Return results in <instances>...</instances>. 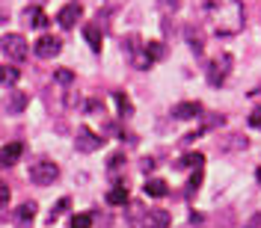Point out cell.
Here are the masks:
<instances>
[{
    "instance_id": "1f68e13d",
    "label": "cell",
    "mask_w": 261,
    "mask_h": 228,
    "mask_svg": "<svg viewBox=\"0 0 261 228\" xmlns=\"http://www.w3.org/2000/svg\"><path fill=\"white\" fill-rule=\"evenodd\" d=\"M249 125L261 130V107H258V110H252V113H249Z\"/></svg>"
},
{
    "instance_id": "7a4b0ae2",
    "label": "cell",
    "mask_w": 261,
    "mask_h": 228,
    "mask_svg": "<svg viewBox=\"0 0 261 228\" xmlns=\"http://www.w3.org/2000/svg\"><path fill=\"white\" fill-rule=\"evenodd\" d=\"M122 50H125V60H128L134 68H140V71H146V68H151V65H154L140 36H128V39H125V45H122Z\"/></svg>"
},
{
    "instance_id": "4316f807",
    "label": "cell",
    "mask_w": 261,
    "mask_h": 228,
    "mask_svg": "<svg viewBox=\"0 0 261 228\" xmlns=\"http://www.w3.org/2000/svg\"><path fill=\"white\" fill-rule=\"evenodd\" d=\"M158 6H161V12H166V15H175L181 0H158Z\"/></svg>"
},
{
    "instance_id": "ac0fdd59",
    "label": "cell",
    "mask_w": 261,
    "mask_h": 228,
    "mask_svg": "<svg viewBox=\"0 0 261 228\" xmlns=\"http://www.w3.org/2000/svg\"><path fill=\"white\" fill-rule=\"evenodd\" d=\"M128 222H130V228H148L151 219H148V211H143V208L134 205V208L128 211Z\"/></svg>"
},
{
    "instance_id": "7c38bea8",
    "label": "cell",
    "mask_w": 261,
    "mask_h": 228,
    "mask_svg": "<svg viewBox=\"0 0 261 228\" xmlns=\"http://www.w3.org/2000/svg\"><path fill=\"white\" fill-rule=\"evenodd\" d=\"M24 154V142H6L0 148V166H15Z\"/></svg>"
},
{
    "instance_id": "836d02e7",
    "label": "cell",
    "mask_w": 261,
    "mask_h": 228,
    "mask_svg": "<svg viewBox=\"0 0 261 228\" xmlns=\"http://www.w3.org/2000/svg\"><path fill=\"white\" fill-rule=\"evenodd\" d=\"M154 169V160L151 157H143V172H151Z\"/></svg>"
},
{
    "instance_id": "f1b7e54d",
    "label": "cell",
    "mask_w": 261,
    "mask_h": 228,
    "mask_svg": "<svg viewBox=\"0 0 261 228\" xmlns=\"http://www.w3.org/2000/svg\"><path fill=\"white\" fill-rule=\"evenodd\" d=\"M119 166H125V154H122V151H116L113 157H110V160H107V169H110V172H116V169H119Z\"/></svg>"
},
{
    "instance_id": "5bb4252c",
    "label": "cell",
    "mask_w": 261,
    "mask_h": 228,
    "mask_svg": "<svg viewBox=\"0 0 261 228\" xmlns=\"http://www.w3.org/2000/svg\"><path fill=\"white\" fill-rule=\"evenodd\" d=\"M33 216H36V202H24V205L18 208V213H15V225L18 228H30Z\"/></svg>"
},
{
    "instance_id": "5b68a950",
    "label": "cell",
    "mask_w": 261,
    "mask_h": 228,
    "mask_svg": "<svg viewBox=\"0 0 261 228\" xmlns=\"http://www.w3.org/2000/svg\"><path fill=\"white\" fill-rule=\"evenodd\" d=\"M0 48H3V53H6L9 60L21 63V60L27 56V39H24L21 33H6V36L0 39Z\"/></svg>"
},
{
    "instance_id": "30bf717a",
    "label": "cell",
    "mask_w": 261,
    "mask_h": 228,
    "mask_svg": "<svg viewBox=\"0 0 261 228\" xmlns=\"http://www.w3.org/2000/svg\"><path fill=\"white\" fill-rule=\"evenodd\" d=\"M21 18H24V24H27V27H33V30H45V27L50 24L42 6H24Z\"/></svg>"
},
{
    "instance_id": "d6986e66",
    "label": "cell",
    "mask_w": 261,
    "mask_h": 228,
    "mask_svg": "<svg viewBox=\"0 0 261 228\" xmlns=\"http://www.w3.org/2000/svg\"><path fill=\"white\" fill-rule=\"evenodd\" d=\"M148 219L154 228H169V222H172L169 211H163V208H148Z\"/></svg>"
},
{
    "instance_id": "8fae6325",
    "label": "cell",
    "mask_w": 261,
    "mask_h": 228,
    "mask_svg": "<svg viewBox=\"0 0 261 228\" xmlns=\"http://www.w3.org/2000/svg\"><path fill=\"white\" fill-rule=\"evenodd\" d=\"M199 113H202V104H199V101H181V104L172 107V116L181 119V122H187V119H199Z\"/></svg>"
},
{
    "instance_id": "d4e9b609",
    "label": "cell",
    "mask_w": 261,
    "mask_h": 228,
    "mask_svg": "<svg viewBox=\"0 0 261 228\" xmlns=\"http://www.w3.org/2000/svg\"><path fill=\"white\" fill-rule=\"evenodd\" d=\"M54 80L68 86V83H74V71H71V68H57V71H54Z\"/></svg>"
},
{
    "instance_id": "4dcf8cb0",
    "label": "cell",
    "mask_w": 261,
    "mask_h": 228,
    "mask_svg": "<svg viewBox=\"0 0 261 228\" xmlns=\"http://www.w3.org/2000/svg\"><path fill=\"white\" fill-rule=\"evenodd\" d=\"M9 198H12V193H9V187L0 181V208H6L9 205Z\"/></svg>"
},
{
    "instance_id": "4fadbf2b",
    "label": "cell",
    "mask_w": 261,
    "mask_h": 228,
    "mask_svg": "<svg viewBox=\"0 0 261 228\" xmlns=\"http://www.w3.org/2000/svg\"><path fill=\"white\" fill-rule=\"evenodd\" d=\"M184 36H187V45H190V50H193L196 56H202V50H205V39H202V30H199L196 24H190Z\"/></svg>"
},
{
    "instance_id": "d6a6232c",
    "label": "cell",
    "mask_w": 261,
    "mask_h": 228,
    "mask_svg": "<svg viewBox=\"0 0 261 228\" xmlns=\"http://www.w3.org/2000/svg\"><path fill=\"white\" fill-rule=\"evenodd\" d=\"M244 228H261V213H255V216H252V219H249Z\"/></svg>"
},
{
    "instance_id": "8992f818",
    "label": "cell",
    "mask_w": 261,
    "mask_h": 228,
    "mask_svg": "<svg viewBox=\"0 0 261 228\" xmlns=\"http://www.w3.org/2000/svg\"><path fill=\"white\" fill-rule=\"evenodd\" d=\"M60 50H63V39L60 36H39V42L33 45V53L39 56V60H54V56H60Z\"/></svg>"
},
{
    "instance_id": "83f0119b",
    "label": "cell",
    "mask_w": 261,
    "mask_h": 228,
    "mask_svg": "<svg viewBox=\"0 0 261 228\" xmlns=\"http://www.w3.org/2000/svg\"><path fill=\"white\" fill-rule=\"evenodd\" d=\"M199 184H202V169H196V175H193L190 181H187V195H196Z\"/></svg>"
},
{
    "instance_id": "e0dca14e",
    "label": "cell",
    "mask_w": 261,
    "mask_h": 228,
    "mask_svg": "<svg viewBox=\"0 0 261 228\" xmlns=\"http://www.w3.org/2000/svg\"><path fill=\"white\" fill-rule=\"evenodd\" d=\"M18 80H21L18 65H0V86H15Z\"/></svg>"
},
{
    "instance_id": "9c48e42d",
    "label": "cell",
    "mask_w": 261,
    "mask_h": 228,
    "mask_svg": "<svg viewBox=\"0 0 261 228\" xmlns=\"http://www.w3.org/2000/svg\"><path fill=\"white\" fill-rule=\"evenodd\" d=\"M27 104H30L27 92H6V98H3V110L9 116H21L27 110Z\"/></svg>"
},
{
    "instance_id": "277c9868",
    "label": "cell",
    "mask_w": 261,
    "mask_h": 228,
    "mask_svg": "<svg viewBox=\"0 0 261 228\" xmlns=\"http://www.w3.org/2000/svg\"><path fill=\"white\" fill-rule=\"evenodd\" d=\"M231 65H234L231 53H217L211 60V65H208V83L211 86H223L228 77V71H231Z\"/></svg>"
},
{
    "instance_id": "52a82bcc",
    "label": "cell",
    "mask_w": 261,
    "mask_h": 228,
    "mask_svg": "<svg viewBox=\"0 0 261 228\" xmlns=\"http://www.w3.org/2000/svg\"><path fill=\"white\" fill-rule=\"evenodd\" d=\"M101 146H104V139H101L92 128H86V125H81V128H77V139H74V148H77V151H83V154H92V151H98Z\"/></svg>"
},
{
    "instance_id": "2e32d148",
    "label": "cell",
    "mask_w": 261,
    "mask_h": 228,
    "mask_svg": "<svg viewBox=\"0 0 261 228\" xmlns=\"http://www.w3.org/2000/svg\"><path fill=\"white\" fill-rule=\"evenodd\" d=\"M143 193L151 195V198H163V195L169 193V187H166V181H161V178H148L146 187H143Z\"/></svg>"
},
{
    "instance_id": "d590c367",
    "label": "cell",
    "mask_w": 261,
    "mask_h": 228,
    "mask_svg": "<svg viewBox=\"0 0 261 228\" xmlns=\"http://www.w3.org/2000/svg\"><path fill=\"white\" fill-rule=\"evenodd\" d=\"M255 178H258V184H261V166H258V172H255Z\"/></svg>"
},
{
    "instance_id": "f546056e",
    "label": "cell",
    "mask_w": 261,
    "mask_h": 228,
    "mask_svg": "<svg viewBox=\"0 0 261 228\" xmlns=\"http://www.w3.org/2000/svg\"><path fill=\"white\" fill-rule=\"evenodd\" d=\"M228 139H231V142H223V148H241V151H244V148L249 146L246 136H228Z\"/></svg>"
},
{
    "instance_id": "6da1fadb",
    "label": "cell",
    "mask_w": 261,
    "mask_h": 228,
    "mask_svg": "<svg viewBox=\"0 0 261 228\" xmlns=\"http://www.w3.org/2000/svg\"><path fill=\"white\" fill-rule=\"evenodd\" d=\"M205 18L217 36H238L244 30V3L241 0H205Z\"/></svg>"
},
{
    "instance_id": "7402d4cb",
    "label": "cell",
    "mask_w": 261,
    "mask_h": 228,
    "mask_svg": "<svg viewBox=\"0 0 261 228\" xmlns=\"http://www.w3.org/2000/svg\"><path fill=\"white\" fill-rule=\"evenodd\" d=\"M113 101H116V107H119V116H134V107H130V101H128V95L125 92H113Z\"/></svg>"
},
{
    "instance_id": "3957f363",
    "label": "cell",
    "mask_w": 261,
    "mask_h": 228,
    "mask_svg": "<svg viewBox=\"0 0 261 228\" xmlns=\"http://www.w3.org/2000/svg\"><path fill=\"white\" fill-rule=\"evenodd\" d=\"M27 175H30V181L36 187H50L54 181L60 178V166L54 160H45V157H42V160L30 163V172H27Z\"/></svg>"
},
{
    "instance_id": "e575fe53",
    "label": "cell",
    "mask_w": 261,
    "mask_h": 228,
    "mask_svg": "<svg viewBox=\"0 0 261 228\" xmlns=\"http://www.w3.org/2000/svg\"><path fill=\"white\" fill-rule=\"evenodd\" d=\"M6 15H9V9H6V6L0 3V21H6Z\"/></svg>"
},
{
    "instance_id": "603a6c76",
    "label": "cell",
    "mask_w": 261,
    "mask_h": 228,
    "mask_svg": "<svg viewBox=\"0 0 261 228\" xmlns=\"http://www.w3.org/2000/svg\"><path fill=\"white\" fill-rule=\"evenodd\" d=\"M68 205H71V198H60V202L54 205V211L48 213V225H54V222H57V219L63 216V213H65V208H68Z\"/></svg>"
},
{
    "instance_id": "44dd1931",
    "label": "cell",
    "mask_w": 261,
    "mask_h": 228,
    "mask_svg": "<svg viewBox=\"0 0 261 228\" xmlns=\"http://www.w3.org/2000/svg\"><path fill=\"white\" fill-rule=\"evenodd\" d=\"M107 205H113V208L128 205V190H125V187H113V190L107 193Z\"/></svg>"
},
{
    "instance_id": "9a60e30c",
    "label": "cell",
    "mask_w": 261,
    "mask_h": 228,
    "mask_svg": "<svg viewBox=\"0 0 261 228\" xmlns=\"http://www.w3.org/2000/svg\"><path fill=\"white\" fill-rule=\"evenodd\" d=\"M83 39L89 42V48L95 50V53H101V39H104V33H101L98 24H86V27H83Z\"/></svg>"
},
{
    "instance_id": "cb8c5ba5",
    "label": "cell",
    "mask_w": 261,
    "mask_h": 228,
    "mask_svg": "<svg viewBox=\"0 0 261 228\" xmlns=\"http://www.w3.org/2000/svg\"><path fill=\"white\" fill-rule=\"evenodd\" d=\"M146 50H148V56H151V63H158V60H163V53H166V48H163V42H146Z\"/></svg>"
},
{
    "instance_id": "ba28073f",
    "label": "cell",
    "mask_w": 261,
    "mask_h": 228,
    "mask_svg": "<svg viewBox=\"0 0 261 228\" xmlns=\"http://www.w3.org/2000/svg\"><path fill=\"white\" fill-rule=\"evenodd\" d=\"M81 15H83V6H81V3H65L63 9L57 12V24H60L63 30H71V27L81 21Z\"/></svg>"
},
{
    "instance_id": "ffe728a7",
    "label": "cell",
    "mask_w": 261,
    "mask_h": 228,
    "mask_svg": "<svg viewBox=\"0 0 261 228\" xmlns=\"http://www.w3.org/2000/svg\"><path fill=\"white\" fill-rule=\"evenodd\" d=\"M202 163H205V157H202L199 151H190V154H184L175 166H178V169H202Z\"/></svg>"
},
{
    "instance_id": "484cf974",
    "label": "cell",
    "mask_w": 261,
    "mask_h": 228,
    "mask_svg": "<svg viewBox=\"0 0 261 228\" xmlns=\"http://www.w3.org/2000/svg\"><path fill=\"white\" fill-rule=\"evenodd\" d=\"M68 225L71 228H92V216H89V213H74Z\"/></svg>"
}]
</instances>
